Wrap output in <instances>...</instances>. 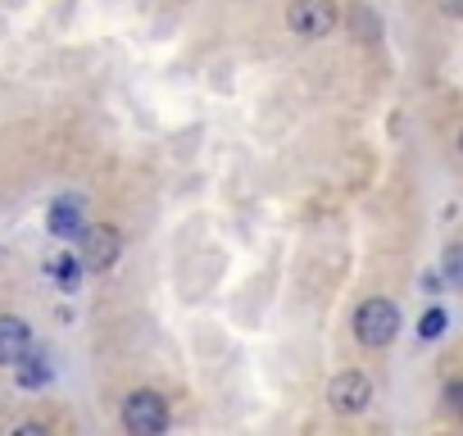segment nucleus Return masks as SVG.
Returning a JSON list of instances; mask_svg holds the SVG:
<instances>
[{"mask_svg":"<svg viewBox=\"0 0 463 436\" xmlns=\"http://www.w3.org/2000/svg\"><path fill=\"white\" fill-rule=\"evenodd\" d=\"M354 336H359V346H368V350L391 346V341L400 336V305L386 300V296L364 300V305L354 309Z\"/></svg>","mask_w":463,"mask_h":436,"instance_id":"obj_1","label":"nucleus"},{"mask_svg":"<svg viewBox=\"0 0 463 436\" xmlns=\"http://www.w3.org/2000/svg\"><path fill=\"white\" fill-rule=\"evenodd\" d=\"M168 422H173V413H168V400L159 391L141 386L123 400V427L132 436H159V431H168Z\"/></svg>","mask_w":463,"mask_h":436,"instance_id":"obj_2","label":"nucleus"},{"mask_svg":"<svg viewBox=\"0 0 463 436\" xmlns=\"http://www.w3.org/2000/svg\"><path fill=\"white\" fill-rule=\"evenodd\" d=\"M118 255H123L118 228H109V223H87V228L78 232V260H82V269L109 273V269L118 264Z\"/></svg>","mask_w":463,"mask_h":436,"instance_id":"obj_3","label":"nucleus"},{"mask_svg":"<svg viewBox=\"0 0 463 436\" xmlns=\"http://www.w3.org/2000/svg\"><path fill=\"white\" fill-rule=\"evenodd\" d=\"M341 24V10L336 0H291L287 10V28L305 42H318V37H332V28Z\"/></svg>","mask_w":463,"mask_h":436,"instance_id":"obj_4","label":"nucleus"},{"mask_svg":"<svg viewBox=\"0 0 463 436\" xmlns=\"http://www.w3.org/2000/svg\"><path fill=\"white\" fill-rule=\"evenodd\" d=\"M368 400H373V382H368V373H359V368L336 373V377H332V386H327V404H332L336 413H345V418L364 413V409H368Z\"/></svg>","mask_w":463,"mask_h":436,"instance_id":"obj_5","label":"nucleus"},{"mask_svg":"<svg viewBox=\"0 0 463 436\" xmlns=\"http://www.w3.org/2000/svg\"><path fill=\"white\" fill-rule=\"evenodd\" d=\"M33 350V327L19 314H0V368H14Z\"/></svg>","mask_w":463,"mask_h":436,"instance_id":"obj_6","label":"nucleus"},{"mask_svg":"<svg viewBox=\"0 0 463 436\" xmlns=\"http://www.w3.org/2000/svg\"><path fill=\"white\" fill-rule=\"evenodd\" d=\"M46 228H51V237H78L87 228L82 223V200L78 195H60L51 204V213H46Z\"/></svg>","mask_w":463,"mask_h":436,"instance_id":"obj_7","label":"nucleus"},{"mask_svg":"<svg viewBox=\"0 0 463 436\" xmlns=\"http://www.w3.org/2000/svg\"><path fill=\"white\" fill-rule=\"evenodd\" d=\"M14 377H19V386H24V391H42V386L51 382V359H46V355H37V350H28V355L14 364Z\"/></svg>","mask_w":463,"mask_h":436,"instance_id":"obj_8","label":"nucleus"},{"mask_svg":"<svg viewBox=\"0 0 463 436\" xmlns=\"http://www.w3.org/2000/svg\"><path fill=\"white\" fill-rule=\"evenodd\" d=\"M350 33L359 37V42H382V19L373 14V5H364V0H354L350 5Z\"/></svg>","mask_w":463,"mask_h":436,"instance_id":"obj_9","label":"nucleus"},{"mask_svg":"<svg viewBox=\"0 0 463 436\" xmlns=\"http://www.w3.org/2000/svg\"><path fill=\"white\" fill-rule=\"evenodd\" d=\"M46 269H51V278H55L64 291H73V287H78V273H82V260H78V255H60V260H51Z\"/></svg>","mask_w":463,"mask_h":436,"instance_id":"obj_10","label":"nucleus"},{"mask_svg":"<svg viewBox=\"0 0 463 436\" xmlns=\"http://www.w3.org/2000/svg\"><path fill=\"white\" fill-rule=\"evenodd\" d=\"M445 327H449V314L436 305V309H427L422 318H418V336L422 341H436V336H445Z\"/></svg>","mask_w":463,"mask_h":436,"instance_id":"obj_11","label":"nucleus"},{"mask_svg":"<svg viewBox=\"0 0 463 436\" xmlns=\"http://www.w3.org/2000/svg\"><path fill=\"white\" fill-rule=\"evenodd\" d=\"M440 278H445L449 287L463 291V246H449V251H445V269H440Z\"/></svg>","mask_w":463,"mask_h":436,"instance_id":"obj_12","label":"nucleus"},{"mask_svg":"<svg viewBox=\"0 0 463 436\" xmlns=\"http://www.w3.org/2000/svg\"><path fill=\"white\" fill-rule=\"evenodd\" d=\"M445 409L449 413H463V382H449L445 386Z\"/></svg>","mask_w":463,"mask_h":436,"instance_id":"obj_13","label":"nucleus"},{"mask_svg":"<svg viewBox=\"0 0 463 436\" xmlns=\"http://www.w3.org/2000/svg\"><path fill=\"white\" fill-rule=\"evenodd\" d=\"M445 19H463V0H436Z\"/></svg>","mask_w":463,"mask_h":436,"instance_id":"obj_14","label":"nucleus"},{"mask_svg":"<svg viewBox=\"0 0 463 436\" xmlns=\"http://www.w3.org/2000/svg\"><path fill=\"white\" fill-rule=\"evenodd\" d=\"M422 291L436 296V291H440V273H422Z\"/></svg>","mask_w":463,"mask_h":436,"instance_id":"obj_15","label":"nucleus"},{"mask_svg":"<svg viewBox=\"0 0 463 436\" xmlns=\"http://www.w3.org/2000/svg\"><path fill=\"white\" fill-rule=\"evenodd\" d=\"M458 150H463V132H458Z\"/></svg>","mask_w":463,"mask_h":436,"instance_id":"obj_16","label":"nucleus"}]
</instances>
